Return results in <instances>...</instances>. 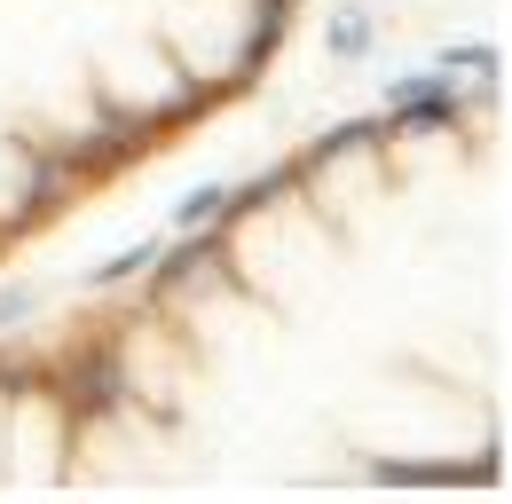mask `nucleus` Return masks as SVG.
Here are the masks:
<instances>
[{
	"instance_id": "f257e3e1",
	"label": "nucleus",
	"mask_w": 512,
	"mask_h": 504,
	"mask_svg": "<svg viewBox=\"0 0 512 504\" xmlns=\"http://www.w3.org/2000/svg\"><path fill=\"white\" fill-rule=\"evenodd\" d=\"M363 48H371V16H355V8H347V16L331 24V56H339V63H355Z\"/></svg>"
}]
</instances>
